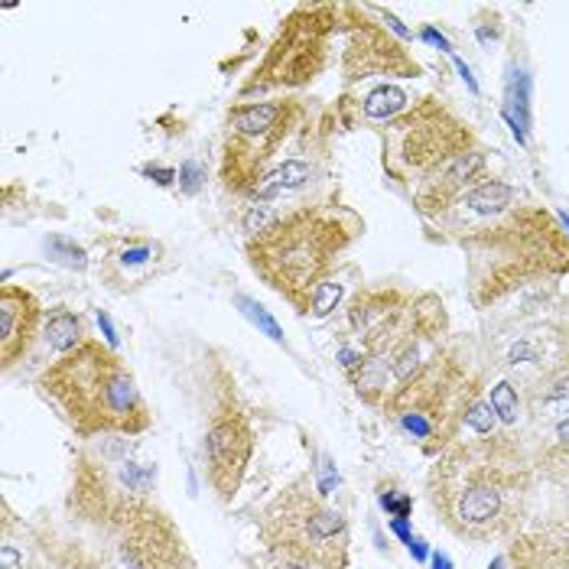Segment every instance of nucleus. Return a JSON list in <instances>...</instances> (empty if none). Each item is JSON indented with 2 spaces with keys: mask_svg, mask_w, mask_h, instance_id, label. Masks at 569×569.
I'll return each mask as SVG.
<instances>
[{
  "mask_svg": "<svg viewBox=\"0 0 569 569\" xmlns=\"http://www.w3.org/2000/svg\"><path fill=\"white\" fill-rule=\"evenodd\" d=\"M533 469L525 446L498 430L449 442L427 479L439 525L466 543L515 537L530 518Z\"/></svg>",
  "mask_w": 569,
  "mask_h": 569,
  "instance_id": "2",
  "label": "nucleus"
},
{
  "mask_svg": "<svg viewBox=\"0 0 569 569\" xmlns=\"http://www.w3.org/2000/svg\"><path fill=\"white\" fill-rule=\"evenodd\" d=\"M167 270V251L153 238H118L101 258V280L114 293H133Z\"/></svg>",
  "mask_w": 569,
  "mask_h": 569,
  "instance_id": "17",
  "label": "nucleus"
},
{
  "mask_svg": "<svg viewBox=\"0 0 569 569\" xmlns=\"http://www.w3.org/2000/svg\"><path fill=\"white\" fill-rule=\"evenodd\" d=\"M307 121V104L300 98L280 101H244L224 118L221 140V186L231 196L254 199L261 182L273 173L277 157L297 137Z\"/></svg>",
  "mask_w": 569,
  "mask_h": 569,
  "instance_id": "10",
  "label": "nucleus"
},
{
  "mask_svg": "<svg viewBox=\"0 0 569 569\" xmlns=\"http://www.w3.org/2000/svg\"><path fill=\"white\" fill-rule=\"evenodd\" d=\"M342 30L349 33L346 49H342L346 82L375 79V76H397V79L420 76L417 59L397 43L385 27L371 23L361 7L342 3Z\"/></svg>",
  "mask_w": 569,
  "mask_h": 569,
  "instance_id": "13",
  "label": "nucleus"
},
{
  "mask_svg": "<svg viewBox=\"0 0 569 569\" xmlns=\"http://www.w3.org/2000/svg\"><path fill=\"white\" fill-rule=\"evenodd\" d=\"M43 336H46V342H49V349H56L59 355L72 351L76 346H82V342L88 339L82 319H79L76 312H69L66 307H56L46 312Z\"/></svg>",
  "mask_w": 569,
  "mask_h": 569,
  "instance_id": "18",
  "label": "nucleus"
},
{
  "mask_svg": "<svg viewBox=\"0 0 569 569\" xmlns=\"http://www.w3.org/2000/svg\"><path fill=\"white\" fill-rule=\"evenodd\" d=\"M491 410L495 413H501V420L505 423H515L518 420V391L508 385V381H501V385H495V391H491Z\"/></svg>",
  "mask_w": 569,
  "mask_h": 569,
  "instance_id": "22",
  "label": "nucleus"
},
{
  "mask_svg": "<svg viewBox=\"0 0 569 569\" xmlns=\"http://www.w3.org/2000/svg\"><path fill=\"white\" fill-rule=\"evenodd\" d=\"M560 485L567 488V501L543 521L515 533L505 557L511 569H569V479Z\"/></svg>",
  "mask_w": 569,
  "mask_h": 569,
  "instance_id": "15",
  "label": "nucleus"
},
{
  "mask_svg": "<svg viewBox=\"0 0 569 569\" xmlns=\"http://www.w3.org/2000/svg\"><path fill=\"white\" fill-rule=\"evenodd\" d=\"M355 349L342 351L351 388L368 407H385L397 388L423 368L449 329L442 300L395 283L365 287L346 307Z\"/></svg>",
  "mask_w": 569,
  "mask_h": 569,
  "instance_id": "3",
  "label": "nucleus"
},
{
  "mask_svg": "<svg viewBox=\"0 0 569 569\" xmlns=\"http://www.w3.org/2000/svg\"><path fill=\"white\" fill-rule=\"evenodd\" d=\"M254 569H309V567H300V563H293V560H287V557H277V553L263 550L261 557L254 560Z\"/></svg>",
  "mask_w": 569,
  "mask_h": 569,
  "instance_id": "25",
  "label": "nucleus"
},
{
  "mask_svg": "<svg viewBox=\"0 0 569 569\" xmlns=\"http://www.w3.org/2000/svg\"><path fill=\"white\" fill-rule=\"evenodd\" d=\"M437 569H446V560H442V557H437Z\"/></svg>",
  "mask_w": 569,
  "mask_h": 569,
  "instance_id": "30",
  "label": "nucleus"
},
{
  "mask_svg": "<svg viewBox=\"0 0 569 569\" xmlns=\"http://www.w3.org/2000/svg\"><path fill=\"white\" fill-rule=\"evenodd\" d=\"M3 569H20V557H17V550L13 547H3Z\"/></svg>",
  "mask_w": 569,
  "mask_h": 569,
  "instance_id": "28",
  "label": "nucleus"
},
{
  "mask_svg": "<svg viewBox=\"0 0 569 569\" xmlns=\"http://www.w3.org/2000/svg\"><path fill=\"white\" fill-rule=\"evenodd\" d=\"M476 150L482 147L472 124L439 98H420L407 104V111L385 121L381 128V167L388 179L407 192Z\"/></svg>",
  "mask_w": 569,
  "mask_h": 569,
  "instance_id": "9",
  "label": "nucleus"
},
{
  "mask_svg": "<svg viewBox=\"0 0 569 569\" xmlns=\"http://www.w3.org/2000/svg\"><path fill=\"white\" fill-rule=\"evenodd\" d=\"M157 462L137 459L133 437L88 439L72 459L66 511L72 521L101 533H118L133 515L153 501Z\"/></svg>",
  "mask_w": 569,
  "mask_h": 569,
  "instance_id": "6",
  "label": "nucleus"
},
{
  "mask_svg": "<svg viewBox=\"0 0 569 569\" xmlns=\"http://www.w3.org/2000/svg\"><path fill=\"white\" fill-rule=\"evenodd\" d=\"M254 449H258V437L248 413L234 403L219 407L202 437V466H206V482L221 505H228L241 491Z\"/></svg>",
  "mask_w": 569,
  "mask_h": 569,
  "instance_id": "12",
  "label": "nucleus"
},
{
  "mask_svg": "<svg viewBox=\"0 0 569 569\" xmlns=\"http://www.w3.org/2000/svg\"><path fill=\"white\" fill-rule=\"evenodd\" d=\"M505 567H508V560H505V557H498V560L491 563V569H505Z\"/></svg>",
  "mask_w": 569,
  "mask_h": 569,
  "instance_id": "29",
  "label": "nucleus"
},
{
  "mask_svg": "<svg viewBox=\"0 0 569 569\" xmlns=\"http://www.w3.org/2000/svg\"><path fill=\"white\" fill-rule=\"evenodd\" d=\"M339 297H342V287L336 280L322 283L319 293H316V300H312V316H329L336 309V303H339Z\"/></svg>",
  "mask_w": 569,
  "mask_h": 569,
  "instance_id": "24",
  "label": "nucleus"
},
{
  "mask_svg": "<svg viewBox=\"0 0 569 569\" xmlns=\"http://www.w3.org/2000/svg\"><path fill=\"white\" fill-rule=\"evenodd\" d=\"M238 307H241V312H244L258 329H261L263 336H270L273 342H283V329L277 326V319H273L261 303H254V300H248V297H238Z\"/></svg>",
  "mask_w": 569,
  "mask_h": 569,
  "instance_id": "21",
  "label": "nucleus"
},
{
  "mask_svg": "<svg viewBox=\"0 0 569 569\" xmlns=\"http://www.w3.org/2000/svg\"><path fill=\"white\" fill-rule=\"evenodd\" d=\"M114 537L118 557L128 569H196V557L182 530L153 501L143 505Z\"/></svg>",
  "mask_w": 569,
  "mask_h": 569,
  "instance_id": "14",
  "label": "nucleus"
},
{
  "mask_svg": "<svg viewBox=\"0 0 569 569\" xmlns=\"http://www.w3.org/2000/svg\"><path fill=\"white\" fill-rule=\"evenodd\" d=\"M557 449H569V413L557 423Z\"/></svg>",
  "mask_w": 569,
  "mask_h": 569,
  "instance_id": "27",
  "label": "nucleus"
},
{
  "mask_svg": "<svg viewBox=\"0 0 569 569\" xmlns=\"http://www.w3.org/2000/svg\"><path fill=\"white\" fill-rule=\"evenodd\" d=\"M309 173H312V170H309V163H303V160H283L273 173L263 179L254 199H273V196H280L283 189H297V186L307 182Z\"/></svg>",
  "mask_w": 569,
  "mask_h": 569,
  "instance_id": "19",
  "label": "nucleus"
},
{
  "mask_svg": "<svg viewBox=\"0 0 569 569\" xmlns=\"http://www.w3.org/2000/svg\"><path fill=\"white\" fill-rule=\"evenodd\" d=\"M342 33V3H300L280 23L261 66L241 86V94H267L309 86L329 62V43Z\"/></svg>",
  "mask_w": 569,
  "mask_h": 569,
  "instance_id": "11",
  "label": "nucleus"
},
{
  "mask_svg": "<svg viewBox=\"0 0 569 569\" xmlns=\"http://www.w3.org/2000/svg\"><path fill=\"white\" fill-rule=\"evenodd\" d=\"M365 221L336 202H303L277 212L258 234H248L244 258L263 283L297 312H312L322 283L332 280L339 258L355 244Z\"/></svg>",
  "mask_w": 569,
  "mask_h": 569,
  "instance_id": "4",
  "label": "nucleus"
},
{
  "mask_svg": "<svg viewBox=\"0 0 569 569\" xmlns=\"http://www.w3.org/2000/svg\"><path fill=\"white\" fill-rule=\"evenodd\" d=\"M37 388L82 439L143 437L153 427L128 361L98 339L49 361Z\"/></svg>",
  "mask_w": 569,
  "mask_h": 569,
  "instance_id": "5",
  "label": "nucleus"
},
{
  "mask_svg": "<svg viewBox=\"0 0 569 569\" xmlns=\"http://www.w3.org/2000/svg\"><path fill=\"white\" fill-rule=\"evenodd\" d=\"M466 427H472V433H476V437H488V433H495V410H491V403L476 400V403L469 407V413H466Z\"/></svg>",
  "mask_w": 569,
  "mask_h": 569,
  "instance_id": "23",
  "label": "nucleus"
},
{
  "mask_svg": "<svg viewBox=\"0 0 569 569\" xmlns=\"http://www.w3.org/2000/svg\"><path fill=\"white\" fill-rule=\"evenodd\" d=\"M400 111H407V94L395 86L378 88L365 98V114L368 118H381V121H391Z\"/></svg>",
  "mask_w": 569,
  "mask_h": 569,
  "instance_id": "20",
  "label": "nucleus"
},
{
  "mask_svg": "<svg viewBox=\"0 0 569 569\" xmlns=\"http://www.w3.org/2000/svg\"><path fill=\"white\" fill-rule=\"evenodd\" d=\"M199 176H202V167H199V163H186V167L179 170L182 189H186V192H196V189H199Z\"/></svg>",
  "mask_w": 569,
  "mask_h": 569,
  "instance_id": "26",
  "label": "nucleus"
},
{
  "mask_svg": "<svg viewBox=\"0 0 569 569\" xmlns=\"http://www.w3.org/2000/svg\"><path fill=\"white\" fill-rule=\"evenodd\" d=\"M258 537L263 550L300 567L349 569V521L309 479L283 485L263 505L258 511Z\"/></svg>",
  "mask_w": 569,
  "mask_h": 569,
  "instance_id": "8",
  "label": "nucleus"
},
{
  "mask_svg": "<svg viewBox=\"0 0 569 569\" xmlns=\"http://www.w3.org/2000/svg\"><path fill=\"white\" fill-rule=\"evenodd\" d=\"M433 224L466 254L469 290L479 309L569 273L567 231L543 206L525 202L501 179H485Z\"/></svg>",
  "mask_w": 569,
  "mask_h": 569,
  "instance_id": "1",
  "label": "nucleus"
},
{
  "mask_svg": "<svg viewBox=\"0 0 569 569\" xmlns=\"http://www.w3.org/2000/svg\"><path fill=\"white\" fill-rule=\"evenodd\" d=\"M479 400V375L456 349H437L385 400V413L423 452L439 456L459 439L469 407Z\"/></svg>",
  "mask_w": 569,
  "mask_h": 569,
  "instance_id": "7",
  "label": "nucleus"
},
{
  "mask_svg": "<svg viewBox=\"0 0 569 569\" xmlns=\"http://www.w3.org/2000/svg\"><path fill=\"white\" fill-rule=\"evenodd\" d=\"M43 322V303L33 290L20 283L0 287V368L3 371H10L30 355L40 339Z\"/></svg>",
  "mask_w": 569,
  "mask_h": 569,
  "instance_id": "16",
  "label": "nucleus"
}]
</instances>
